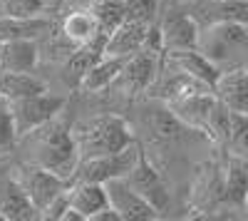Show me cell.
<instances>
[{
  "label": "cell",
  "mask_w": 248,
  "mask_h": 221,
  "mask_svg": "<svg viewBox=\"0 0 248 221\" xmlns=\"http://www.w3.org/2000/svg\"><path fill=\"white\" fill-rule=\"evenodd\" d=\"M15 149H23L25 162L45 167L62 179H70V182L79 164L72 127L62 119V112L57 117H52L50 122L25 132L23 137H17Z\"/></svg>",
  "instance_id": "6da1fadb"
},
{
  "label": "cell",
  "mask_w": 248,
  "mask_h": 221,
  "mask_svg": "<svg viewBox=\"0 0 248 221\" xmlns=\"http://www.w3.org/2000/svg\"><path fill=\"white\" fill-rule=\"evenodd\" d=\"M72 137L79 162L119 152L137 139L132 125L119 114H97L85 119V122H77L72 127Z\"/></svg>",
  "instance_id": "7a4b0ae2"
},
{
  "label": "cell",
  "mask_w": 248,
  "mask_h": 221,
  "mask_svg": "<svg viewBox=\"0 0 248 221\" xmlns=\"http://www.w3.org/2000/svg\"><path fill=\"white\" fill-rule=\"evenodd\" d=\"M196 50L221 72L248 63V23H214L199 30Z\"/></svg>",
  "instance_id": "3957f363"
},
{
  "label": "cell",
  "mask_w": 248,
  "mask_h": 221,
  "mask_svg": "<svg viewBox=\"0 0 248 221\" xmlns=\"http://www.w3.org/2000/svg\"><path fill=\"white\" fill-rule=\"evenodd\" d=\"M161 57H164V52H161L159 37H156V28H154V35L149 40V45L124 60L122 72L114 79L112 90L117 95H122V97H127V99H137L144 92H149L152 85H154V79H156V75H159Z\"/></svg>",
  "instance_id": "277c9868"
},
{
  "label": "cell",
  "mask_w": 248,
  "mask_h": 221,
  "mask_svg": "<svg viewBox=\"0 0 248 221\" xmlns=\"http://www.w3.org/2000/svg\"><path fill=\"white\" fill-rule=\"evenodd\" d=\"M15 179L20 182V187L25 189L28 199L32 202V206L37 209V214L43 216V211L55 202L60 194H65L70 187V179H62L55 172L45 169V167H37L32 162H20L15 167H10Z\"/></svg>",
  "instance_id": "5b68a950"
},
{
  "label": "cell",
  "mask_w": 248,
  "mask_h": 221,
  "mask_svg": "<svg viewBox=\"0 0 248 221\" xmlns=\"http://www.w3.org/2000/svg\"><path fill=\"white\" fill-rule=\"evenodd\" d=\"M156 37L161 52H179V50H194L199 43V23L186 13L181 5L164 8L156 20Z\"/></svg>",
  "instance_id": "8992f818"
},
{
  "label": "cell",
  "mask_w": 248,
  "mask_h": 221,
  "mask_svg": "<svg viewBox=\"0 0 248 221\" xmlns=\"http://www.w3.org/2000/svg\"><path fill=\"white\" fill-rule=\"evenodd\" d=\"M139 154H141V142L134 139L132 144H127L119 152H112V154H105V157H92V159L79 162L72 179H85V182L107 184V182H112V179L127 176L134 169Z\"/></svg>",
  "instance_id": "52a82bcc"
},
{
  "label": "cell",
  "mask_w": 248,
  "mask_h": 221,
  "mask_svg": "<svg viewBox=\"0 0 248 221\" xmlns=\"http://www.w3.org/2000/svg\"><path fill=\"white\" fill-rule=\"evenodd\" d=\"M10 102V112H13V125H15V134L23 137L25 132L50 122L52 117H57L67 105V97H60L47 92L40 95H30V97H20V99H8Z\"/></svg>",
  "instance_id": "ba28073f"
},
{
  "label": "cell",
  "mask_w": 248,
  "mask_h": 221,
  "mask_svg": "<svg viewBox=\"0 0 248 221\" xmlns=\"http://www.w3.org/2000/svg\"><path fill=\"white\" fill-rule=\"evenodd\" d=\"M127 182L132 184V189L144 199V202H149L159 214L167 211L171 206V191L164 182V174L156 169V164L147 157V149L141 147V154L137 159L134 169L127 174Z\"/></svg>",
  "instance_id": "9c48e42d"
},
{
  "label": "cell",
  "mask_w": 248,
  "mask_h": 221,
  "mask_svg": "<svg viewBox=\"0 0 248 221\" xmlns=\"http://www.w3.org/2000/svg\"><path fill=\"white\" fill-rule=\"evenodd\" d=\"M67 202L70 209L65 211L62 221H92L102 209L109 206L105 184L85 182V179H72L67 187Z\"/></svg>",
  "instance_id": "30bf717a"
},
{
  "label": "cell",
  "mask_w": 248,
  "mask_h": 221,
  "mask_svg": "<svg viewBox=\"0 0 248 221\" xmlns=\"http://www.w3.org/2000/svg\"><path fill=\"white\" fill-rule=\"evenodd\" d=\"M107 189V199H109V209H114V214L119 216V221H154L161 214L132 189V184L127 182V176L112 179L105 184Z\"/></svg>",
  "instance_id": "8fae6325"
},
{
  "label": "cell",
  "mask_w": 248,
  "mask_h": 221,
  "mask_svg": "<svg viewBox=\"0 0 248 221\" xmlns=\"http://www.w3.org/2000/svg\"><path fill=\"white\" fill-rule=\"evenodd\" d=\"M199 28L214 23H248V0H179Z\"/></svg>",
  "instance_id": "7c38bea8"
},
{
  "label": "cell",
  "mask_w": 248,
  "mask_h": 221,
  "mask_svg": "<svg viewBox=\"0 0 248 221\" xmlns=\"http://www.w3.org/2000/svg\"><path fill=\"white\" fill-rule=\"evenodd\" d=\"M154 35V25L141 23V20H132L127 17L119 28H114L107 40H105V55L112 57H132L134 52H139L141 47L149 45V40Z\"/></svg>",
  "instance_id": "4fadbf2b"
},
{
  "label": "cell",
  "mask_w": 248,
  "mask_h": 221,
  "mask_svg": "<svg viewBox=\"0 0 248 221\" xmlns=\"http://www.w3.org/2000/svg\"><path fill=\"white\" fill-rule=\"evenodd\" d=\"M0 219L3 221H32L40 219L37 209L28 199L25 189L20 187L13 169H0Z\"/></svg>",
  "instance_id": "5bb4252c"
},
{
  "label": "cell",
  "mask_w": 248,
  "mask_h": 221,
  "mask_svg": "<svg viewBox=\"0 0 248 221\" xmlns=\"http://www.w3.org/2000/svg\"><path fill=\"white\" fill-rule=\"evenodd\" d=\"M221 206L241 211L246 216L248 206V159L229 154L223 164V199ZM221 211V209H218Z\"/></svg>",
  "instance_id": "9a60e30c"
},
{
  "label": "cell",
  "mask_w": 248,
  "mask_h": 221,
  "mask_svg": "<svg viewBox=\"0 0 248 221\" xmlns=\"http://www.w3.org/2000/svg\"><path fill=\"white\" fill-rule=\"evenodd\" d=\"M214 92L231 112L248 114V63L231 70H221Z\"/></svg>",
  "instance_id": "2e32d148"
},
{
  "label": "cell",
  "mask_w": 248,
  "mask_h": 221,
  "mask_svg": "<svg viewBox=\"0 0 248 221\" xmlns=\"http://www.w3.org/2000/svg\"><path fill=\"white\" fill-rule=\"evenodd\" d=\"M40 63L37 40H0V75L32 72Z\"/></svg>",
  "instance_id": "e0dca14e"
},
{
  "label": "cell",
  "mask_w": 248,
  "mask_h": 221,
  "mask_svg": "<svg viewBox=\"0 0 248 221\" xmlns=\"http://www.w3.org/2000/svg\"><path fill=\"white\" fill-rule=\"evenodd\" d=\"M60 35H65L72 45H87V43H94V40L105 37L99 32V25L90 8L65 10V15L60 20Z\"/></svg>",
  "instance_id": "ac0fdd59"
},
{
  "label": "cell",
  "mask_w": 248,
  "mask_h": 221,
  "mask_svg": "<svg viewBox=\"0 0 248 221\" xmlns=\"http://www.w3.org/2000/svg\"><path fill=\"white\" fill-rule=\"evenodd\" d=\"M52 25V17H15L0 10V40H40Z\"/></svg>",
  "instance_id": "d6986e66"
},
{
  "label": "cell",
  "mask_w": 248,
  "mask_h": 221,
  "mask_svg": "<svg viewBox=\"0 0 248 221\" xmlns=\"http://www.w3.org/2000/svg\"><path fill=\"white\" fill-rule=\"evenodd\" d=\"M124 65V57H112V55H102L97 63L85 72V77L79 79L77 90L79 92H87V95H97V92H105L112 90L114 79L119 77Z\"/></svg>",
  "instance_id": "ffe728a7"
},
{
  "label": "cell",
  "mask_w": 248,
  "mask_h": 221,
  "mask_svg": "<svg viewBox=\"0 0 248 221\" xmlns=\"http://www.w3.org/2000/svg\"><path fill=\"white\" fill-rule=\"evenodd\" d=\"M47 92V85L32 72H8L0 75V95L8 99H20V97H30Z\"/></svg>",
  "instance_id": "44dd1931"
},
{
  "label": "cell",
  "mask_w": 248,
  "mask_h": 221,
  "mask_svg": "<svg viewBox=\"0 0 248 221\" xmlns=\"http://www.w3.org/2000/svg\"><path fill=\"white\" fill-rule=\"evenodd\" d=\"M90 10L99 25V32L105 37L127 20V5H124V0H92Z\"/></svg>",
  "instance_id": "7402d4cb"
},
{
  "label": "cell",
  "mask_w": 248,
  "mask_h": 221,
  "mask_svg": "<svg viewBox=\"0 0 248 221\" xmlns=\"http://www.w3.org/2000/svg\"><path fill=\"white\" fill-rule=\"evenodd\" d=\"M226 152L248 159V114L231 112V132L229 142H226Z\"/></svg>",
  "instance_id": "603a6c76"
},
{
  "label": "cell",
  "mask_w": 248,
  "mask_h": 221,
  "mask_svg": "<svg viewBox=\"0 0 248 221\" xmlns=\"http://www.w3.org/2000/svg\"><path fill=\"white\" fill-rule=\"evenodd\" d=\"M0 10L15 17H52L45 0H0Z\"/></svg>",
  "instance_id": "cb8c5ba5"
},
{
  "label": "cell",
  "mask_w": 248,
  "mask_h": 221,
  "mask_svg": "<svg viewBox=\"0 0 248 221\" xmlns=\"http://www.w3.org/2000/svg\"><path fill=\"white\" fill-rule=\"evenodd\" d=\"M15 142H17V134H15V125H13L10 102H8V97L0 95V159L15 152Z\"/></svg>",
  "instance_id": "d4e9b609"
},
{
  "label": "cell",
  "mask_w": 248,
  "mask_h": 221,
  "mask_svg": "<svg viewBox=\"0 0 248 221\" xmlns=\"http://www.w3.org/2000/svg\"><path fill=\"white\" fill-rule=\"evenodd\" d=\"M124 5H127V17L156 25L161 13V0H124Z\"/></svg>",
  "instance_id": "484cf974"
},
{
  "label": "cell",
  "mask_w": 248,
  "mask_h": 221,
  "mask_svg": "<svg viewBox=\"0 0 248 221\" xmlns=\"http://www.w3.org/2000/svg\"><path fill=\"white\" fill-rule=\"evenodd\" d=\"M45 3H47L50 13H60V8H62V3H65V0H45Z\"/></svg>",
  "instance_id": "4316f807"
},
{
  "label": "cell",
  "mask_w": 248,
  "mask_h": 221,
  "mask_svg": "<svg viewBox=\"0 0 248 221\" xmlns=\"http://www.w3.org/2000/svg\"><path fill=\"white\" fill-rule=\"evenodd\" d=\"M246 216H248V206H246Z\"/></svg>",
  "instance_id": "83f0119b"
}]
</instances>
